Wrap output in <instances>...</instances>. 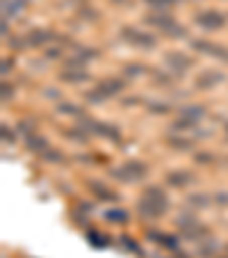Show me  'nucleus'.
<instances>
[{"label":"nucleus","mask_w":228,"mask_h":258,"mask_svg":"<svg viewBox=\"0 0 228 258\" xmlns=\"http://www.w3.org/2000/svg\"><path fill=\"white\" fill-rule=\"evenodd\" d=\"M153 5H169V3H174V0H150Z\"/></svg>","instance_id":"f03ea898"},{"label":"nucleus","mask_w":228,"mask_h":258,"mask_svg":"<svg viewBox=\"0 0 228 258\" xmlns=\"http://www.w3.org/2000/svg\"><path fill=\"white\" fill-rule=\"evenodd\" d=\"M199 23L205 25V28H219L223 23V16L217 14V12H205V14L199 16Z\"/></svg>","instance_id":"f257e3e1"}]
</instances>
